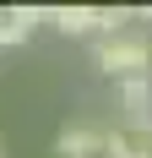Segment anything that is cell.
Returning a JSON list of instances; mask_svg holds the SVG:
<instances>
[{
  "mask_svg": "<svg viewBox=\"0 0 152 158\" xmlns=\"http://www.w3.org/2000/svg\"><path fill=\"white\" fill-rule=\"evenodd\" d=\"M98 65H103L109 77H147V38H130V33H114V38H103L98 44Z\"/></svg>",
  "mask_w": 152,
  "mask_h": 158,
  "instance_id": "1",
  "label": "cell"
},
{
  "mask_svg": "<svg viewBox=\"0 0 152 158\" xmlns=\"http://www.w3.org/2000/svg\"><path fill=\"white\" fill-rule=\"evenodd\" d=\"M49 22L60 33H120V22H125V11H109V6H54V11H44Z\"/></svg>",
  "mask_w": 152,
  "mask_h": 158,
  "instance_id": "2",
  "label": "cell"
},
{
  "mask_svg": "<svg viewBox=\"0 0 152 158\" xmlns=\"http://www.w3.org/2000/svg\"><path fill=\"white\" fill-rule=\"evenodd\" d=\"M54 153H60V158H92V153H109V131H98V126H65L60 142H54Z\"/></svg>",
  "mask_w": 152,
  "mask_h": 158,
  "instance_id": "3",
  "label": "cell"
},
{
  "mask_svg": "<svg viewBox=\"0 0 152 158\" xmlns=\"http://www.w3.org/2000/svg\"><path fill=\"white\" fill-rule=\"evenodd\" d=\"M38 16L44 11H33V6H0V44H27Z\"/></svg>",
  "mask_w": 152,
  "mask_h": 158,
  "instance_id": "4",
  "label": "cell"
},
{
  "mask_svg": "<svg viewBox=\"0 0 152 158\" xmlns=\"http://www.w3.org/2000/svg\"><path fill=\"white\" fill-rule=\"evenodd\" d=\"M120 104L130 109V126H147L152 120V87H147V77H130V82H120Z\"/></svg>",
  "mask_w": 152,
  "mask_h": 158,
  "instance_id": "5",
  "label": "cell"
},
{
  "mask_svg": "<svg viewBox=\"0 0 152 158\" xmlns=\"http://www.w3.org/2000/svg\"><path fill=\"white\" fill-rule=\"evenodd\" d=\"M0 158H6V153H0Z\"/></svg>",
  "mask_w": 152,
  "mask_h": 158,
  "instance_id": "6",
  "label": "cell"
}]
</instances>
